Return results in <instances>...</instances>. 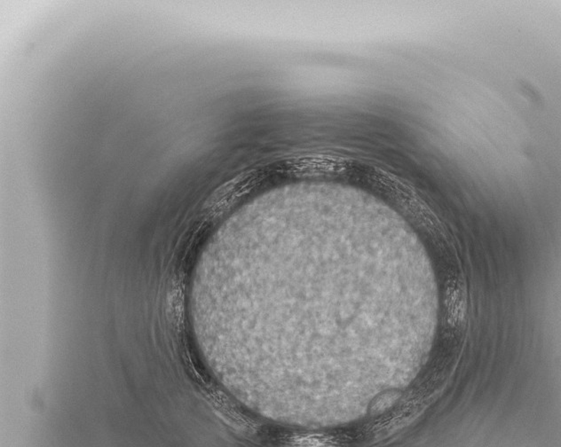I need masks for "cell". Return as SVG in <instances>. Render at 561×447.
I'll list each match as a JSON object with an SVG mask.
<instances>
[{
  "instance_id": "6da1fadb",
  "label": "cell",
  "mask_w": 561,
  "mask_h": 447,
  "mask_svg": "<svg viewBox=\"0 0 561 447\" xmlns=\"http://www.w3.org/2000/svg\"><path fill=\"white\" fill-rule=\"evenodd\" d=\"M448 298H447V305H448V317L449 323L452 327L459 326L464 318V296L461 291V289L456 282L451 283L449 287Z\"/></svg>"
}]
</instances>
